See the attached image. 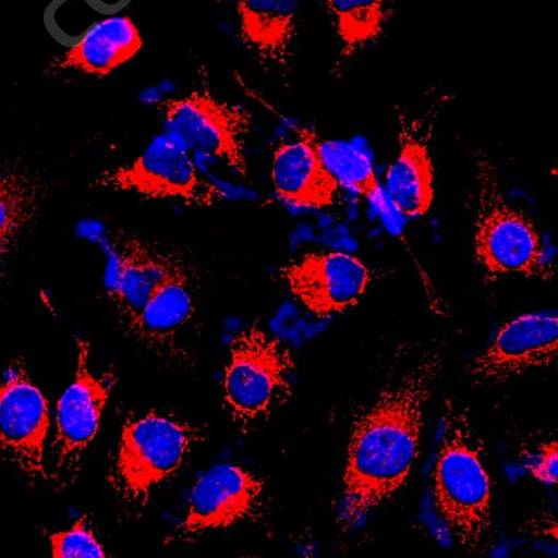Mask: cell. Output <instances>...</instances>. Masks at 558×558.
<instances>
[{"label":"cell","mask_w":558,"mask_h":558,"mask_svg":"<svg viewBox=\"0 0 558 558\" xmlns=\"http://www.w3.org/2000/svg\"><path fill=\"white\" fill-rule=\"evenodd\" d=\"M445 353L427 351L355 418L342 478L340 522L361 523L407 483L421 452L426 407L442 374Z\"/></svg>","instance_id":"obj_1"},{"label":"cell","mask_w":558,"mask_h":558,"mask_svg":"<svg viewBox=\"0 0 558 558\" xmlns=\"http://www.w3.org/2000/svg\"><path fill=\"white\" fill-rule=\"evenodd\" d=\"M492 478L484 446L469 411L446 400L432 474L434 513L447 537L469 553H485L493 538Z\"/></svg>","instance_id":"obj_2"},{"label":"cell","mask_w":558,"mask_h":558,"mask_svg":"<svg viewBox=\"0 0 558 558\" xmlns=\"http://www.w3.org/2000/svg\"><path fill=\"white\" fill-rule=\"evenodd\" d=\"M473 156L477 181L476 264L492 279L521 276L553 281L555 266L535 222L507 201L498 169L488 155L476 150Z\"/></svg>","instance_id":"obj_3"},{"label":"cell","mask_w":558,"mask_h":558,"mask_svg":"<svg viewBox=\"0 0 558 558\" xmlns=\"http://www.w3.org/2000/svg\"><path fill=\"white\" fill-rule=\"evenodd\" d=\"M203 430L175 414L148 411L128 417L121 429L111 484L129 507L147 506L151 492L173 476Z\"/></svg>","instance_id":"obj_4"},{"label":"cell","mask_w":558,"mask_h":558,"mask_svg":"<svg viewBox=\"0 0 558 558\" xmlns=\"http://www.w3.org/2000/svg\"><path fill=\"white\" fill-rule=\"evenodd\" d=\"M296 364L286 343L254 320L231 339L223 398L232 422L247 434L292 397Z\"/></svg>","instance_id":"obj_5"},{"label":"cell","mask_w":558,"mask_h":558,"mask_svg":"<svg viewBox=\"0 0 558 558\" xmlns=\"http://www.w3.org/2000/svg\"><path fill=\"white\" fill-rule=\"evenodd\" d=\"M95 184L104 190L204 208L227 198L199 172L189 149L169 134L153 140L131 162L102 172Z\"/></svg>","instance_id":"obj_6"},{"label":"cell","mask_w":558,"mask_h":558,"mask_svg":"<svg viewBox=\"0 0 558 558\" xmlns=\"http://www.w3.org/2000/svg\"><path fill=\"white\" fill-rule=\"evenodd\" d=\"M169 135L185 149L213 157L246 178L247 137L253 116L244 107L216 98L208 88L158 104Z\"/></svg>","instance_id":"obj_7"},{"label":"cell","mask_w":558,"mask_h":558,"mask_svg":"<svg viewBox=\"0 0 558 558\" xmlns=\"http://www.w3.org/2000/svg\"><path fill=\"white\" fill-rule=\"evenodd\" d=\"M75 375L58 401L50 480L59 489L76 481L83 456L96 439L105 409L117 385L113 371L101 376L89 367V344L77 341Z\"/></svg>","instance_id":"obj_8"},{"label":"cell","mask_w":558,"mask_h":558,"mask_svg":"<svg viewBox=\"0 0 558 558\" xmlns=\"http://www.w3.org/2000/svg\"><path fill=\"white\" fill-rule=\"evenodd\" d=\"M294 300L320 319L354 308L374 282V271L343 252L306 253L277 270Z\"/></svg>","instance_id":"obj_9"},{"label":"cell","mask_w":558,"mask_h":558,"mask_svg":"<svg viewBox=\"0 0 558 558\" xmlns=\"http://www.w3.org/2000/svg\"><path fill=\"white\" fill-rule=\"evenodd\" d=\"M50 428L49 401L15 359L0 385V451L31 481L50 480L44 461Z\"/></svg>","instance_id":"obj_10"},{"label":"cell","mask_w":558,"mask_h":558,"mask_svg":"<svg viewBox=\"0 0 558 558\" xmlns=\"http://www.w3.org/2000/svg\"><path fill=\"white\" fill-rule=\"evenodd\" d=\"M265 481L235 463H219L195 483L187 514L166 543L187 541L254 519L262 507Z\"/></svg>","instance_id":"obj_11"},{"label":"cell","mask_w":558,"mask_h":558,"mask_svg":"<svg viewBox=\"0 0 558 558\" xmlns=\"http://www.w3.org/2000/svg\"><path fill=\"white\" fill-rule=\"evenodd\" d=\"M558 356L556 313H530L506 322L492 344L466 368L474 386H495L548 368Z\"/></svg>","instance_id":"obj_12"},{"label":"cell","mask_w":558,"mask_h":558,"mask_svg":"<svg viewBox=\"0 0 558 558\" xmlns=\"http://www.w3.org/2000/svg\"><path fill=\"white\" fill-rule=\"evenodd\" d=\"M448 102V97L439 98L416 114L396 107L398 154L386 174V192L403 217H424L433 207L436 192L430 147Z\"/></svg>","instance_id":"obj_13"},{"label":"cell","mask_w":558,"mask_h":558,"mask_svg":"<svg viewBox=\"0 0 558 558\" xmlns=\"http://www.w3.org/2000/svg\"><path fill=\"white\" fill-rule=\"evenodd\" d=\"M106 244L110 259L108 293L126 329L168 279L191 270L180 254L128 232H116Z\"/></svg>","instance_id":"obj_14"},{"label":"cell","mask_w":558,"mask_h":558,"mask_svg":"<svg viewBox=\"0 0 558 558\" xmlns=\"http://www.w3.org/2000/svg\"><path fill=\"white\" fill-rule=\"evenodd\" d=\"M294 130L296 137L279 143L272 153V191L279 201L298 209L330 208L341 185L319 155L318 134L310 128Z\"/></svg>","instance_id":"obj_15"},{"label":"cell","mask_w":558,"mask_h":558,"mask_svg":"<svg viewBox=\"0 0 558 558\" xmlns=\"http://www.w3.org/2000/svg\"><path fill=\"white\" fill-rule=\"evenodd\" d=\"M302 0H238L241 38L266 70L289 74Z\"/></svg>","instance_id":"obj_16"},{"label":"cell","mask_w":558,"mask_h":558,"mask_svg":"<svg viewBox=\"0 0 558 558\" xmlns=\"http://www.w3.org/2000/svg\"><path fill=\"white\" fill-rule=\"evenodd\" d=\"M144 38L129 16L112 15L90 26L64 54L61 69L107 76L134 59Z\"/></svg>","instance_id":"obj_17"},{"label":"cell","mask_w":558,"mask_h":558,"mask_svg":"<svg viewBox=\"0 0 558 558\" xmlns=\"http://www.w3.org/2000/svg\"><path fill=\"white\" fill-rule=\"evenodd\" d=\"M192 287V270L168 279L149 299L129 332L150 350L173 349L196 313Z\"/></svg>","instance_id":"obj_18"},{"label":"cell","mask_w":558,"mask_h":558,"mask_svg":"<svg viewBox=\"0 0 558 558\" xmlns=\"http://www.w3.org/2000/svg\"><path fill=\"white\" fill-rule=\"evenodd\" d=\"M44 199L36 175L17 161L0 157V259L35 222Z\"/></svg>","instance_id":"obj_19"},{"label":"cell","mask_w":558,"mask_h":558,"mask_svg":"<svg viewBox=\"0 0 558 558\" xmlns=\"http://www.w3.org/2000/svg\"><path fill=\"white\" fill-rule=\"evenodd\" d=\"M341 41V61L377 43L392 16V0H324Z\"/></svg>","instance_id":"obj_20"},{"label":"cell","mask_w":558,"mask_h":558,"mask_svg":"<svg viewBox=\"0 0 558 558\" xmlns=\"http://www.w3.org/2000/svg\"><path fill=\"white\" fill-rule=\"evenodd\" d=\"M319 155L341 187L367 199L386 213L385 193L369 159L353 145L318 135Z\"/></svg>","instance_id":"obj_21"},{"label":"cell","mask_w":558,"mask_h":558,"mask_svg":"<svg viewBox=\"0 0 558 558\" xmlns=\"http://www.w3.org/2000/svg\"><path fill=\"white\" fill-rule=\"evenodd\" d=\"M50 543L52 555L58 558H106L108 556L86 515L81 517L70 530L51 534Z\"/></svg>","instance_id":"obj_22"},{"label":"cell","mask_w":558,"mask_h":558,"mask_svg":"<svg viewBox=\"0 0 558 558\" xmlns=\"http://www.w3.org/2000/svg\"><path fill=\"white\" fill-rule=\"evenodd\" d=\"M531 475L542 484L557 485L558 483V444L550 441L541 445L531 454L525 464Z\"/></svg>","instance_id":"obj_23"},{"label":"cell","mask_w":558,"mask_h":558,"mask_svg":"<svg viewBox=\"0 0 558 558\" xmlns=\"http://www.w3.org/2000/svg\"><path fill=\"white\" fill-rule=\"evenodd\" d=\"M95 2L99 4V9L105 10L109 14V10H112V13L118 12L126 8L132 0H95Z\"/></svg>","instance_id":"obj_24"},{"label":"cell","mask_w":558,"mask_h":558,"mask_svg":"<svg viewBox=\"0 0 558 558\" xmlns=\"http://www.w3.org/2000/svg\"><path fill=\"white\" fill-rule=\"evenodd\" d=\"M3 259H0V262H2Z\"/></svg>","instance_id":"obj_25"}]
</instances>
